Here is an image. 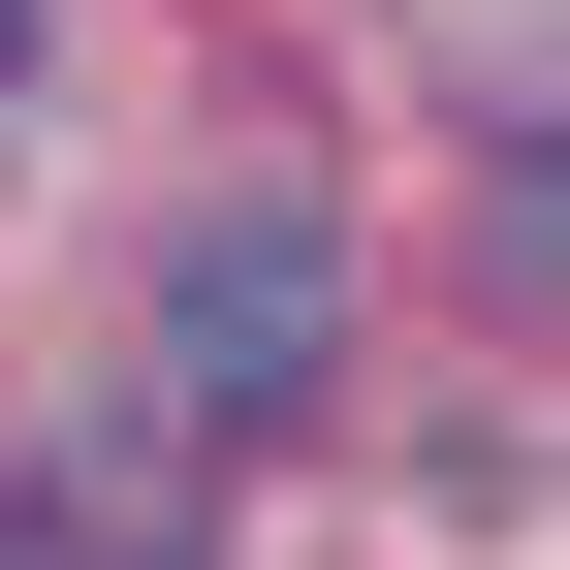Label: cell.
Wrapping results in <instances>:
<instances>
[{
    "instance_id": "7a4b0ae2",
    "label": "cell",
    "mask_w": 570,
    "mask_h": 570,
    "mask_svg": "<svg viewBox=\"0 0 570 570\" xmlns=\"http://www.w3.org/2000/svg\"><path fill=\"white\" fill-rule=\"evenodd\" d=\"M0 570H190V412H63L0 475Z\"/></svg>"
},
{
    "instance_id": "6da1fadb",
    "label": "cell",
    "mask_w": 570,
    "mask_h": 570,
    "mask_svg": "<svg viewBox=\"0 0 570 570\" xmlns=\"http://www.w3.org/2000/svg\"><path fill=\"white\" fill-rule=\"evenodd\" d=\"M317 381H348V223L317 190H223V223L159 254V412L190 444H285Z\"/></svg>"
},
{
    "instance_id": "3957f363",
    "label": "cell",
    "mask_w": 570,
    "mask_h": 570,
    "mask_svg": "<svg viewBox=\"0 0 570 570\" xmlns=\"http://www.w3.org/2000/svg\"><path fill=\"white\" fill-rule=\"evenodd\" d=\"M0 127H32V0H0Z\"/></svg>"
}]
</instances>
